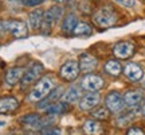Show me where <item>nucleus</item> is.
Returning <instances> with one entry per match:
<instances>
[{"instance_id":"20","label":"nucleus","mask_w":145,"mask_h":135,"mask_svg":"<svg viewBox=\"0 0 145 135\" xmlns=\"http://www.w3.org/2000/svg\"><path fill=\"white\" fill-rule=\"evenodd\" d=\"M77 24H78L77 16L74 15V14H69L62 23V30L65 32H71L72 34V31H74V28H75Z\"/></svg>"},{"instance_id":"7","label":"nucleus","mask_w":145,"mask_h":135,"mask_svg":"<svg viewBox=\"0 0 145 135\" xmlns=\"http://www.w3.org/2000/svg\"><path fill=\"white\" fill-rule=\"evenodd\" d=\"M79 64L75 62V61H67L65 62L61 68V76H62L65 80L67 81H71V80H75L79 74Z\"/></svg>"},{"instance_id":"35","label":"nucleus","mask_w":145,"mask_h":135,"mask_svg":"<svg viewBox=\"0 0 145 135\" xmlns=\"http://www.w3.org/2000/svg\"><path fill=\"white\" fill-rule=\"evenodd\" d=\"M8 1H22L23 3V0H8Z\"/></svg>"},{"instance_id":"34","label":"nucleus","mask_w":145,"mask_h":135,"mask_svg":"<svg viewBox=\"0 0 145 135\" xmlns=\"http://www.w3.org/2000/svg\"><path fill=\"white\" fill-rule=\"evenodd\" d=\"M142 115H144V116H145V105H144V107H142Z\"/></svg>"},{"instance_id":"5","label":"nucleus","mask_w":145,"mask_h":135,"mask_svg":"<svg viewBox=\"0 0 145 135\" xmlns=\"http://www.w3.org/2000/svg\"><path fill=\"white\" fill-rule=\"evenodd\" d=\"M105 103H106V107H108L112 112H121L125 105L124 97H122L118 92H116V91L108 93L106 99H105Z\"/></svg>"},{"instance_id":"31","label":"nucleus","mask_w":145,"mask_h":135,"mask_svg":"<svg viewBox=\"0 0 145 135\" xmlns=\"http://www.w3.org/2000/svg\"><path fill=\"white\" fill-rule=\"evenodd\" d=\"M3 30H4V23L0 22V31H3Z\"/></svg>"},{"instance_id":"15","label":"nucleus","mask_w":145,"mask_h":135,"mask_svg":"<svg viewBox=\"0 0 145 135\" xmlns=\"http://www.w3.org/2000/svg\"><path fill=\"white\" fill-rule=\"evenodd\" d=\"M43 16H44V14H43V11H42L40 8H36V10H34L31 14H30V16H28V23H30V27H31L32 30H38V28L42 27Z\"/></svg>"},{"instance_id":"19","label":"nucleus","mask_w":145,"mask_h":135,"mask_svg":"<svg viewBox=\"0 0 145 135\" xmlns=\"http://www.w3.org/2000/svg\"><path fill=\"white\" fill-rule=\"evenodd\" d=\"M83 130L88 135H99L102 132V127L95 120H86V123L83 124Z\"/></svg>"},{"instance_id":"6","label":"nucleus","mask_w":145,"mask_h":135,"mask_svg":"<svg viewBox=\"0 0 145 135\" xmlns=\"http://www.w3.org/2000/svg\"><path fill=\"white\" fill-rule=\"evenodd\" d=\"M104 78L97 76V74H88L82 80V87L88 92H98L104 87Z\"/></svg>"},{"instance_id":"9","label":"nucleus","mask_w":145,"mask_h":135,"mask_svg":"<svg viewBox=\"0 0 145 135\" xmlns=\"http://www.w3.org/2000/svg\"><path fill=\"white\" fill-rule=\"evenodd\" d=\"M113 53L116 57L121 58V60H126L135 53V46L130 42H120L114 46Z\"/></svg>"},{"instance_id":"4","label":"nucleus","mask_w":145,"mask_h":135,"mask_svg":"<svg viewBox=\"0 0 145 135\" xmlns=\"http://www.w3.org/2000/svg\"><path fill=\"white\" fill-rule=\"evenodd\" d=\"M61 15H62V8H61V7H57V5L51 7V8L44 14V16H43V23H42L43 31L44 32L50 31L52 27V23L55 21H58V19L61 18Z\"/></svg>"},{"instance_id":"21","label":"nucleus","mask_w":145,"mask_h":135,"mask_svg":"<svg viewBox=\"0 0 145 135\" xmlns=\"http://www.w3.org/2000/svg\"><path fill=\"white\" fill-rule=\"evenodd\" d=\"M105 70L110 74V76H118L120 73L122 72V66L118 61L116 60H110L108 62L105 64Z\"/></svg>"},{"instance_id":"28","label":"nucleus","mask_w":145,"mask_h":135,"mask_svg":"<svg viewBox=\"0 0 145 135\" xmlns=\"http://www.w3.org/2000/svg\"><path fill=\"white\" fill-rule=\"evenodd\" d=\"M44 0H23V4L28 5V7H36V5L42 4Z\"/></svg>"},{"instance_id":"17","label":"nucleus","mask_w":145,"mask_h":135,"mask_svg":"<svg viewBox=\"0 0 145 135\" xmlns=\"http://www.w3.org/2000/svg\"><path fill=\"white\" fill-rule=\"evenodd\" d=\"M91 32H93V28H91V26L89 23H86V22H78V24L75 26L72 34L75 36H90Z\"/></svg>"},{"instance_id":"12","label":"nucleus","mask_w":145,"mask_h":135,"mask_svg":"<svg viewBox=\"0 0 145 135\" xmlns=\"http://www.w3.org/2000/svg\"><path fill=\"white\" fill-rule=\"evenodd\" d=\"M22 77H23V68L19 66L10 68L7 70V74H5V83L8 84L10 87H14V85H16L20 81Z\"/></svg>"},{"instance_id":"1","label":"nucleus","mask_w":145,"mask_h":135,"mask_svg":"<svg viewBox=\"0 0 145 135\" xmlns=\"http://www.w3.org/2000/svg\"><path fill=\"white\" fill-rule=\"evenodd\" d=\"M55 87V81L54 78L47 76V77L42 78L39 83L36 84V87L32 89V92L28 95V100L30 101H39V100L44 99L46 96L50 95L52 89Z\"/></svg>"},{"instance_id":"23","label":"nucleus","mask_w":145,"mask_h":135,"mask_svg":"<svg viewBox=\"0 0 145 135\" xmlns=\"http://www.w3.org/2000/svg\"><path fill=\"white\" fill-rule=\"evenodd\" d=\"M20 122L22 123H24V124H27V126H30L31 128H36L38 124L42 122V118L36 114H30V115L23 116V118L20 119Z\"/></svg>"},{"instance_id":"26","label":"nucleus","mask_w":145,"mask_h":135,"mask_svg":"<svg viewBox=\"0 0 145 135\" xmlns=\"http://www.w3.org/2000/svg\"><path fill=\"white\" fill-rule=\"evenodd\" d=\"M42 135H62V131L59 130V128H57V127H54V128H47V130H44Z\"/></svg>"},{"instance_id":"22","label":"nucleus","mask_w":145,"mask_h":135,"mask_svg":"<svg viewBox=\"0 0 145 135\" xmlns=\"http://www.w3.org/2000/svg\"><path fill=\"white\" fill-rule=\"evenodd\" d=\"M69 111V103L62 101V103H57V104H51L48 108H47V114L48 115H58V114H63Z\"/></svg>"},{"instance_id":"3","label":"nucleus","mask_w":145,"mask_h":135,"mask_svg":"<svg viewBox=\"0 0 145 135\" xmlns=\"http://www.w3.org/2000/svg\"><path fill=\"white\" fill-rule=\"evenodd\" d=\"M4 23V28L7 31H10L11 34L16 38H26L28 34V27L23 21L19 19H10V21L3 22Z\"/></svg>"},{"instance_id":"33","label":"nucleus","mask_w":145,"mask_h":135,"mask_svg":"<svg viewBox=\"0 0 145 135\" xmlns=\"http://www.w3.org/2000/svg\"><path fill=\"white\" fill-rule=\"evenodd\" d=\"M57 1H59V3H65V1H70V0H57Z\"/></svg>"},{"instance_id":"27","label":"nucleus","mask_w":145,"mask_h":135,"mask_svg":"<svg viewBox=\"0 0 145 135\" xmlns=\"http://www.w3.org/2000/svg\"><path fill=\"white\" fill-rule=\"evenodd\" d=\"M117 3L122 4L124 7H128V8H132L136 5V0H116Z\"/></svg>"},{"instance_id":"18","label":"nucleus","mask_w":145,"mask_h":135,"mask_svg":"<svg viewBox=\"0 0 145 135\" xmlns=\"http://www.w3.org/2000/svg\"><path fill=\"white\" fill-rule=\"evenodd\" d=\"M62 95H63V88L52 89L51 92H50V95H48L47 100H44V103L39 104V108H48V107L51 105V103L57 101L58 99H61V97H62Z\"/></svg>"},{"instance_id":"25","label":"nucleus","mask_w":145,"mask_h":135,"mask_svg":"<svg viewBox=\"0 0 145 135\" xmlns=\"http://www.w3.org/2000/svg\"><path fill=\"white\" fill-rule=\"evenodd\" d=\"M93 116L94 118H98V119H106L108 118V109L105 107H99L95 111H93Z\"/></svg>"},{"instance_id":"32","label":"nucleus","mask_w":145,"mask_h":135,"mask_svg":"<svg viewBox=\"0 0 145 135\" xmlns=\"http://www.w3.org/2000/svg\"><path fill=\"white\" fill-rule=\"evenodd\" d=\"M5 124H7L5 122H3V120H0V128H1V127H4Z\"/></svg>"},{"instance_id":"30","label":"nucleus","mask_w":145,"mask_h":135,"mask_svg":"<svg viewBox=\"0 0 145 135\" xmlns=\"http://www.w3.org/2000/svg\"><path fill=\"white\" fill-rule=\"evenodd\" d=\"M126 135H144V132H142V130H141V128L133 127V128H130V130L128 131V134H126Z\"/></svg>"},{"instance_id":"29","label":"nucleus","mask_w":145,"mask_h":135,"mask_svg":"<svg viewBox=\"0 0 145 135\" xmlns=\"http://www.w3.org/2000/svg\"><path fill=\"white\" fill-rule=\"evenodd\" d=\"M132 118H133V115H126V116H122V118H120V119H118V124H120V126L128 124V123H130Z\"/></svg>"},{"instance_id":"24","label":"nucleus","mask_w":145,"mask_h":135,"mask_svg":"<svg viewBox=\"0 0 145 135\" xmlns=\"http://www.w3.org/2000/svg\"><path fill=\"white\" fill-rule=\"evenodd\" d=\"M81 97V92H79V89L78 88H70L66 92V93L63 95V101H66V103H75L77 100H79Z\"/></svg>"},{"instance_id":"11","label":"nucleus","mask_w":145,"mask_h":135,"mask_svg":"<svg viewBox=\"0 0 145 135\" xmlns=\"http://www.w3.org/2000/svg\"><path fill=\"white\" fill-rule=\"evenodd\" d=\"M19 107V101L12 96H5L0 99V114H10L14 112Z\"/></svg>"},{"instance_id":"2","label":"nucleus","mask_w":145,"mask_h":135,"mask_svg":"<svg viewBox=\"0 0 145 135\" xmlns=\"http://www.w3.org/2000/svg\"><path fill=\"white\" fill-rule=\"evenodd\" d=\"M94 23L98 27H102V28H108V27H112L116 24L117 22V14L116 11L112 8V7H102L99 8L93 16Z\"/></svg>"},{"instance_id":"10","label":"nucleus","mask_w":145,"mask_h":135,"mask_svg":"<svg viewBox=\"0 0 145 135\" xmlns=\"http://www.w3.org/2000/svg\"><path fill=\"white\" fill-rule=\"evenodd\" d=\"M125 76L129 78L130 81H140L144 76V70L140 65L130 62L125 66Z\"/></svg>"},{"instance_id":"16","label":"nucleus","mask_w":145,"mask_h":135,"mask_svg":"<svg viewBox=\"0 0 145 135\" xmlns=\"http://www.w3.org/2000/svg\"><path fill=\"white\" fill-rule=\"evenodd\" d=\"M141 100H142V93H141V92H137V91L126 92L124 96V101L128 107H137V105L141 103Z\"/></svg>"},{"instance_id":"13","label":"nucleus","mask_w":145,"mask_h":135,"mask_svg":"<svg viewBox=\"0 0 145 135\" xmlns=\"http://www.w3.org/2000/svg\"><path fill=\"white\" fill-rule=\"evenodd\" d=\"M98 65V61L90 56V54H82L81 56V60H79V69L83 70V72H91L94 70Z\"/></svg>"},{"instance_id":"14","label":"nucleus","mask_w":145,"mask_h":135,"mask_svg":"<svg viewBox=\"0 0 145 135\" xmlns=\"http://www.w3.org/2000/svg\"><path fill=\"white\" fill-rule=\"evenodd\" d=\"M98 103H99V95L91 92V93L85 95L82 97V100H81V108L88 111V109H91L95 105H98Z\"/></svg>"},{"instance_id":"8","label":"nucleus","mask_w":145,"mask_h":135,"mask_svg":"<svg viewBox=\"0 0 145 135\" xmlns=\"http://www.w3.org/2000/svg\"><path fill=\"white\" fill-rule=\"evenodd\" d=\"M42 72H43V65H42L40 62H34L31 66L28 68V70L23 74L22 84H23V85H30L31 83H34L35 80L39 78Z\"/></svg>"}]
</instances>
